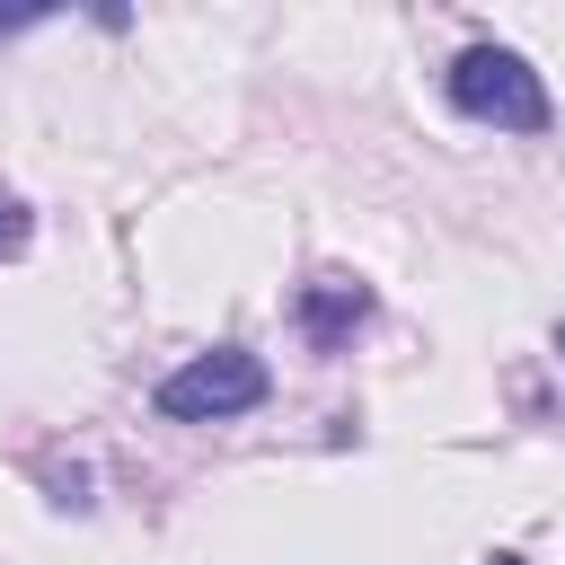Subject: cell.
<instances>
[{
  "instance_id": "cell-2",
  "label": "cell",
  "mask_w": 565,
  "mask_h": 565,
  "mask_svg": "<svg viewBox=\"0 0 565 565\" xmlns=\"http://www.w3.org/2000/svg\"><path fill=\"white\" fill-rule=\"evenodd\" d=\"M265 362L256 353H238V344H212V353H194L185 371H168L159 380V415H177V424H221V415H247V406H265Z\"/></svg>"
},
{
  "instance_id": "cell-5",
  "label": "cell",
  "mask_w": 565,
  "mask_h": 565,
  "mask_svg": "<svg viewBox=\"0 0 565 565\" xmlns=\"http://www.w3.org/2000/svg\"><path fill=\"white\" fill-rule=\"evenodd\" d=\"M556 353H565V327H556Z\"/></svg>"
},
{
  "instance_id": "cell-4",
  "label": "cell",
  "mask_w": 565,
  "mask_h": 565,
  "mask_svg": "<svg viewBox=\"0 0 565 565\" xmlns=\"http://www.w3.org/2000/svg\"><path fill=\"white\" fill-rule=\"evenodd\" d=\"M26 238H35V212L0 185V265H9V256H26Z\"/></svg>"
},
{
  "instance_id": "cell-1",
  "label": "cell",
  "mask_w": 565,
  "mask_h": 565,
  "mask_svg": "<svg viewBox=\"0 0 565 565\" xmlns=\"http://www.w3.org/2000/svg\"><path fill=\"white\" fill-rule=\"evenodd\" d=\"M450 106L477 115V124H494V132H547V124H556L539 71H530L512 44H468V53L450 62Z\"/></svg>"
},
{
  "instance_id": "cell-3",
  "label": "cell",
  "mask_w": 565,
  "mask_h": 565,
  "mask_svg": "<svg viewBox=\"0 0 565 565\" xmlns=\"http://www.w3.org/2000/svg\"><path fill=\"white\" fill-rule=\"evenodd\" d=\"M291 318H300V335H309L318 353H335V344L371 318V282H353V274L327 265V274H309V282L291 291Z\"/></svg>"
}]
</instances>
